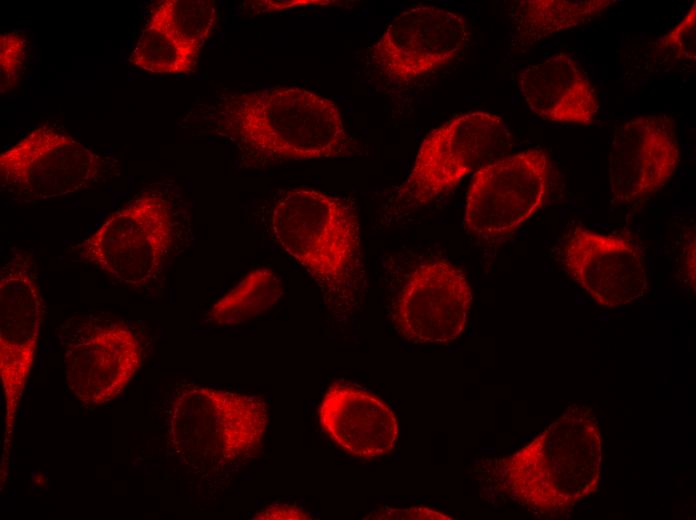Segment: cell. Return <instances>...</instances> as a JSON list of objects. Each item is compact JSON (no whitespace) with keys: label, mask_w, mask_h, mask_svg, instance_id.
I'll return each instance as SVG.
<instances>
[{"label":"cell","mask_w":696,"mask_h":520,"mask_svg":"<svg viewBox=\"0 0 696 520\" xmlns=\"http://www.w3.org/2000/svg\"><path fill=\"white\" fill-rule=\"evenodd\" d=\"M62 345L67 384L87 405H102L120 395L142 362L138 337L110 319L88 317L68 324Z\"/></svg>","instance_id":"30bf717a"},{"label":"cell","mask_w":696,"mask_h":520,"mask_svg":"<svg viewBox=\"0 0 696 520\" xmlns=\"http://www.w3.org/2000/svg\"><path fill=\"white\" fill-rule=\"evenodd\" d=\"M365 519H438L448 520L453 519L449 515L439 512L428 507H408V508H392L382 507L377 511L367 515Z\"/></svg>","instance_id":"603a6c76"},{"label":"cell","mask_w":696,"mask_h":520,"mask_svg":"<svg viewBox=\"0 0 696 520\" xmlns=\"http://www.w3.org/2000/svg\"><path fill=\"white\" fill-rule=\"evenodd\" d=\"M511 145L509 130L497 115L477 111L451 119L423 140L396 203L402 208L427 205L470 172L501 158Z\"/></svg>","instance_id":"8992f818"},{"label":"cell","mask_w":696,"mask_h":520,"mask_svg":"<svg viewBox=\"0 0 696 520\" xmlns=\"http://www.w3.org/2000/svg\"><path fill=\"white\" fill-rule=\"evenodd\" d=\"M562 263L570 277L601 306L628 304L647 289L643 257L625 237L576 227L563 246Z\"/></svg>","instance_id":"5bb4252c"},{"label":"cell","mask_w":696,"mask_h":520,"mask_svg":"<svg viewBox=\"0 0 696 520\" xmlns=\"http://www.w3.org/2000/svg\"><path fill=\"white\" fill-rule=\"evenodd\" d=\"M180 223L171 201L147 190L112 212L79 245L82 259L134 288L156 282L180 245Z\"/></svg>","instance_id":"5b68a950"},{"label":"cell","mask_w":696,"mask_h":520,"mask_svg":"<svg viewBox=\"0 0 696 520\" xmlns=\"http://www.w3.org/2000/svg\"><path fill=\"white\" fill-rule=\"evenodd\" d=\"M550 164L541 149L498 158L476 171L467 192L464 226L482 240L515 232L542 207Z\"/></svg>","instance_id":"9c48e42d"},{"label":"cell","mask_w":696,"mask_h":520,"mask_svg":"<svg viewBox=\"0 0 696 520\" xmlns=\"http://www.w3.org/2000/svg\"><path fill=\"white\" fill-rule=\"evenodd\" d=\"M271 228L285 252L319 287L330 309L349 312L366 287L360 225L346 200L312 189L285 192L271 213Z\"/></svg>","instance_id":"6da1fadb"},{"label":"cell","mask_w":696,"mask_h":520,"mask_svg":"<svg viewBox=\"0 0 696 520\" xmlns=\"http://www.w3.org/2000/svg\"><path fill=\"white\" fill-rule=\"evenodd\" d=\"M472 304L465 274L444 259L416 266L392 308L397 331L413 343H448L464 330Z\"/></svg>","instance_id":"8fae6325"},{"label":"cell","mask_w":696,"mask_h":520,"mask_svg":"<svg viewBox=\"0 0 696 520\" xmlns=\"http://www.w3.org/2000/svg\"><path fill=\"white\" fill-rule=\"evenodd\" d=\"M27 42L25 36L16 31L0 36V92L13 89L24 70Z\"/></svg>","instance_id":"44dd1931"},{"label":"cell","mask_w":696,"mask_h":520,"mask_svg":"<svg viewBox=\"0 0 696 520\" xmlns=\"http://www.w3.org/2000/svg\"><path fill=\"white\" fill-rule=\"evenodd\" d=\"M318 416L327 435L351 456L377 458L395 447L398 422L393 410L363 389L332 384L323 396Z\"/></svg>","instance_id":"9a60e30c"},{"label":"cell","mask_w":696,"mask_h":520,"mask_svg":"<svg viewBox=\"0 0 696 520\" xmlns=\"http://www.w3.org/2000/svg\"><path fill=\"white\" fill-rule=\"evenodd\" d=\"M200 49L161 29L146 25L129 62L152 73L183 74L193 70Z\"/></svg>","instance_id":"d6986e66"},{"label":"cell","mask_w":696,"mask_h":520,"mask_svg":"<svg viewBox=\"0 0 696 520\" xmlns=\"http://www.w3.org/2000/svg\"><path fill=\"white\" fill-rule=\"evenodd\" d=\"M253 519H290L306 520L311 519L310 515L302 508L294 505L275 504L257 512Z\"/></svg>","instance_id":"cb8c5ba5"},{"label":"cell","mask_w":696,"mask_h":520,"mask_svg":"<svg viewBox=\"0 0 696 520\" xmlns=\"http://www.w3.org/2000/svg\"><path fill=\"white\" fill-rule=\"evenodd\" d=\"M283 294L282 282L272 270L254 269L212 305L208 317L220 326L240 325L268 311Z\"/></svg>","instance_id":"ac0fdd59"},{"label":"cell","mask_w":696,"mask_h":520,"mask_svg":"<svg viewBox=\"0 0 696 520\" xmlns=\"http://www.w3.org/2000/svg\"><path fill=\"white\" fill-rule=\"evenodd\" d=\"M267 423V406L258 396L187 385L173 400L169 435L186 465L213 471L257 454Z\"/></svg>","instance_id":"277c9868"},{"label":"cell","mask_w":696,"mask_h":520,"mask_svg":"<svg viewBox=\"0 0 696 520\" xmlns=\"http://www.w3.org/2000/svg\"><path fill=\"white\" fill-rule=\"evenodd\" d=\"M519 83L530 110L543 120L588 125L598 112L590 81L564 53L528 66Z\"/></svg>","instance_id":"2e32d148"},{"label":"cell","mask_w":696,"mask_h":520,"mask_svg":"<svg viewBox=\"0 0 696 520\" xmlns=\"http://www.w3.org/2000/svg\"><path fill=\"white\" fill-rule=\"evenodd\" d=\"M218 126L264 161L341 157L353 149L337 104L301 87L232 95L220 106Z\"/></svg>","instance_id":"7a4b0ae2"},{"label":"cell","mask_w":696,"mask_h":520,"mask_svg":"<svg viewBox=\"0 0 696 520\" xmlns=\"http://www.w3.org/2000/svg\"><path fill=\"white\" fill-rule=\"evenodd\" d=\"M115 167L76 139L44 125L0 154L1 186L30 199H51L87 189Z\"/></svg>","instance_id":"ba28073f"},{"label":"cell","mask_w":696,"mask_h":520,"mask_svg":"<svg viewBox=\"0 0 696 520\" xmlns=\"http://www.w3.org/2000/svg\"><path fill=\"white\" fill-rule=\"evenodd\" d=\"M608 0H526L512 11V43L528 47L550 35L582 25L601 14Z\"/></svg>","instance_id":"e0dca14e"},{"label":"cell","mask_w":696,"mask_h":520,"mask_svg":"<svg viewBox=\"0 0 696 520\" xmlns=\"http://www.w3.org/2000/svg\"><path fill=\"white\" fill-rule=\"evenodd\" d=\"M469 38L465 18L435 7L403 11L372 47V60L392 81L419 78L452 60Z\"/></svg>","instance_id":"7c38bea8"},{"label":"cell","mask_w":696,"mask_h":520,"mask_svg":"<svg viewBox=\"0 0 696 520\" xmlns=\"http://www.w3.org/2000/svg\"><path fill=\"white\" fill-rule=\"evenodd\" d=\"M675 132L673 119L664 115L635 117L616 129L609 159L615 200L636 203L666 184L679 162Z\"/></svg>","instance_id":"4fadbf2b"},{"label":"cell","mask_w":696,"mask_h":520,"mask_svg":"<svg viewBox=\"0 0 696 520\" xmlns=\"http://www.w3.org/2000/svg\"><path fill=\"white\" fill-rule=\"evenodd\" d=\"M12 251L0 272V375L5 401L1 480L6 476L15 419L44 316L35 261L27 251Z\"/></svg>","instance_id":"52a82bcc"},{"label":"cell","mask_w":696,"mask_h":520,"mask_svg":"<svg viewBox=\"0 0 696 520\" xmlns=\"http://www.w3.org/2000/svg\"><path fill=\"white\" fill-rule=\"evenodd\" d=\"M696 5L692 4L691 8L680 20V22L672 28L670 32L665 34L657 41L656 46L659 49H671L678 57L689 61L696 60Z\"/></svg>","instance_id":"7402d4cb"},{"label":"cell","mask_w":696,"mask_h":520,"mask_svg":"<svg viewBox=\"0 0 696 520\" xmlns=\"http://www.w3.org/2000/svg\"><path fill=\"white\" fill-rule=\"evenodd\" d=\"M216 18V6L212 0H163L152 10L146 25L202 47Z\"/></svg>","instance_id":"ffe728a7"},{"label":"cell","mask_w":696,"mask_h":520,"mask_svg":"<svg viewBox=\"0 0 696 520\" xmlns=\"http://www.w3.org/2000/svg\"><path fill=\"white\" fill-rule=\"evenodd\" d=\"M601 433L586 406H571L514 454L496 462L500 489L541 513H562L595 493Z\"/></svg>","instance_id":"3957f363"}]
</instances>
